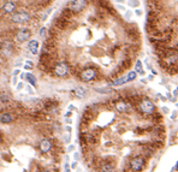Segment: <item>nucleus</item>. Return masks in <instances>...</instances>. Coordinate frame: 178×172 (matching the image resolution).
<instances>
[{
	"label": "nucleus",
	"mask_w": 178,
	"mask_h": 172,
	"mask_svg": "<svg viewBox=\"0 0 178 172\" xmlns=\"http://www.w3.org/2000/svg\"><path fill=\"white\" fill-rule=\"evenodd\" d=\"M136 107H137L138 113H141V114L144 116V117H150V116L155 112V106H154L153 101H152L150 99H148V98L141 99V100L138 101V104H137Z\"/></svg>",
	"instance_id": "nucleus-1"
},
{
	"label": "nucleus",
	"mask_w": 178,
	"mask_h": 172,
	"mask_svg": "<svg viewBox=\"0 0 178 172\" xmlns=\"http://www.w3.org/2000/svg\"><path fill=\"white\" fill-rule=\"evenodd\" d=\"M144 166H146V160H144V158L142 155L134 156L129 162V167H130V170L132 172H140V171H142L144 168Z\"/></svg>",
	"instance_id": "nucleus-2"
},
{
	"label": "nucleus",
	"mask_w": 178,
	"mask_h": 172,
	"mask_svg": "<svg viewBox=\"0 0 178 172\" xmlns=\"http://www.w3.org/2000/svg\"><path fill=\"white\" fill-rule=\"evenodd\" d=\"M96 76H98V70L95 67H85L84 70L81 71L79 79L82 82H92L96 78Z\"/></svg>",
	"instance_id": "nucleus-3"
},
{
	"label": "nucleus",
	"mask_w": 178,
	"mask_h": 172,
	"mask_svg": "<svg viewBox=\"0 0 178 172\" xmlns=\"http://www.w3.org/2000/svg\"><path fill=\"white\" fill-rule=\"evenodd\" d=\"M30 21V15L25 11H17L11 15V22L16 24H24Z\"/></svg>",
	"instance_id": "nucleus-4"
},
{
	"label": "nucleus",
	"mask_w": 178,
	"mask_h": 172,
	"mask_svg": "<svg viewBox=\"0 0 178 172\" xmlns=\"http://www.w3.org/2000/svg\"><path fill=\"white\" fill-rule=\"evenodd\" d=\"M69 71H70V66H69V64L65 63V61L58 63V64L54 66V69H53V73H54L57 77H65V76L69 73Z\"/></svg>",
	"instance_id": "nucleus-5"
},
{
	"label": "nucleus",
	"mask_w": 178,
	"mask_h": 172,
	"mask_svg": "<svg viewBox=\"0 0 178 172\" xmlns=\"http://www.w3.org/2000/svg\"><path fill=\"white\" fill-rule=\"evenodd\" d=\"M88 5L87 0H72L69 5V10L72 12H81L83 11Z\"/></svg>",
	"instance_id": "nucleus-6"
},
{
	"label": "nucleus",
	"mask_w": 178,
	"mask_h": 172,
	"mask_svg": "<svg viewBox=\"0 0 178 172\" xmlns=\"http://www.w3.org/2000/svg\"><path fill=\"white\" fill-rule=\"evenodd\" d=\"M52 148H53V142H52L49 138H47V137L42 138V140L39 142V149H40L41 154H47V153H49V152L52 150Z\"/></svg>",
	"instance_id": "nucleus-7"
},
{
	"label": "nucleus",
	"mask_w": 178,
	"mask_h": 172,
	"mask_svg": "<svg viewBox=\"0 0 178 172\" xmlns=\"http://www.w3.org/2000/svg\"><path fill=\"white\" fill-rule=\"evenodd\" d=\"M30 36H31V31L28 28H22L16 33V40L18 42H21V43L25 42V41H29Z\"/></svg>",
	"instance_id": "nucleus-8"
},
{
	"label": "nucleus",
	"mask_w": 178,
	"mask_h": 172,
	"mask_svg": "<svg viewBox=\"0 0 178 172\" xmlns=\"http://www.w3.org/2000/svg\"><path fill=\"white\" fill-rule=\"evenodd\" d=\"M15 119L13 114L10 113V112H3V113H0V123L1 124H10L12 123Z\"/></svg>",
	"instance_id": "nucleus-9"
},
{
	"label": "nucleus",
	"mask_w": 178,
	"mask_h": 172,
	"mask_svg": "<svg viewBox=\"0 0 178 172\" xmlns=\"http://www.w3.org/2000/svg\"><path fill=\"white\" fill-rule=\"evenodd\" d=\"M114 107H116V110H117L119 113H125V112L129 111V105H128L124 100H118V101H116Z\"/></svg>",
	"instance_id": "nucleus-10"
},
{
	"label": "nucleus",
	"mask_w": 178,
	"mask_h": 172,
	"mask_svg": "<svg viewBox=\"0 0 178 172\" xmlns=\"http://www.w3.org/2000/svg\"><path fill=\"white\" fill-rule=\"evenodd\" d=\"M99 172H114V167L108 161H102L99 164Z\"/></svg>",
	"instance_id": "nucleus-11"
},
{
	"label": "nucleus",
	"mask_w": 178,
	"mask_h": 172,
	"mask_svg": "<svg viewBox=\"0 0 178 172\" xmlns=\"http://www.w3.org/2000/svg\"><path fill=\"white\" fill-rule=\"evenodd\" d=\"M28 51L33 55H36L39 53V42L36 40H29V42H28Z\"/></svg>",
	"instance_id": "nucleus-12"
},
{
	"label": "nucleus",
	"mask_w": 178,
	"mask_h": 172,
	"mask_svg": "<svg viewBox=\"0 0 178 172\" xmlns=\"http://www.w3.org/2000/svg\"><path fill=\"white\" fill-rule=\"evenodd\" d=\"M15 10H16V4L13 3V1H6L4 5H3V11L5 12V13H13L15 12Z\"/></svg>",
	"instance_id": "nucleus-13"
},
{
	"label": "nucleus",
	"mask_w": 178,
	"mask_h": 172,
	"mask_svg": "<svg viewBox=\"0 0 178 172\" xmlns=\"http://www.w3.org/2000/svg\"><path fill=\"white\" fill-rule=\"evenodd\" d=\"M73 94H75L76 98L83 99V98H85V95H87V89L83 88V87H77V88L73 89Z\"/></svg>",
	"instance_id": "nucleus-14"
},
{
	"label": "nucleus",
	"mask_w": 178,
	"mask_h": 172,
	"mask_svg": "<svg viewBox=\"0 0 178 172\" xmlns=\"http://www.w3.org/2000/svg\"><path fill=\"white\" fill-rule=\"evenodd\" d=\"M128 82V79H126V76H120V77H118L117 79H114L112 83H111V85H123V84H125Z\"/></svg>",
	"instance_id": "nucleus-15"
},
{
	"label": "nucleus",
	"mask_w": 178,
	"mask_h": 172,
	"mask_svg": "<svg viewBox=\"0 0 178 172\" xmlns=\"http://www.w3.org/2000/svg\"><path fill=\"white\" fill-rule=\"evenodd\" d=\"M25 79L28 81V83L30 84V85H36V77L33 75V73H30V72H27L25 73Z\"/></svg>",
	"instance_id": "nucleus-16"
},
{
	"label": "nucleus",
	"mask_w": 178,
	"mask_h": 172,
	"mask_svg": "<svg viewBox=\"0 0 178 172\" xmlns=\"http://www.w3.org/2000/svg\"><path fill=\"white\" fill-rule=\"evenodd\" d=\"M12 48H13V46H12V43L11 42H9V41H6L4 45H3V52H7L6 54L9 55V54H11V52H12Z\"/></svg>",
	"instance_id": "nucleus-17"
},
{
	"label": "nucleus",
	"mask_w": 178,
	"mask_h": 172,
	"mask_svg": "<svg viewBox=\"0 0 178 172\" xmlns=\"http://www.w3.org/2000/svg\"><path fill=\"white\" fill-rule=\"evenodd\" d=\"M135 71L138 72L140 75H144V71H143L142 61H141V60H136V64H135Z\"/></svg>",
	"instance_id": "nucleus-18"
},
{
	"label": "nucleus",
	"mask_w": 178,
	"mask_h": 172,
	"mask_svg": "<svg viewBox=\"0 0 178 172\" xmlns=\"http://www.w3.org/2000/svg\"><path fill=\"white\" fill-rule=\"evenodd\" d=\"M128 5L132 9H138L140 7V0H129Z\"/></svg>",
	"instance_id": "nucleus-19"
},
{
	"label": "nucleus",
	"mask_w": 178,
	"mask_h": 172,
	"mask_svg": "<svg viewBox=\"0 0 178 172\" xmlns=\"http://www.w3.org/2000/svg\"><path fill=\"white\" fill-rule=\"evenodd\" d=\"M136 77H137V72H136V71H130V72L126 75V79H128V82H131V81L136 79Z\"/></svg>",
	"instance_id": "nucleus-20"
},
{
	"label": "nucleus",
	"mask_w": 178,
	"mask_h": 172,
	"mask_svg": "<svg viewBox=\"0 0 178 172\" xmlns=\"http://www.w3.org/2000/svg\"><path fill=\"white\" fill-rule=\"evenodd\" d=\"M25 70H31L33 67H34V63L31 61V60H27L25 61V64H24V66H23Z\"/></svg>",
	"instance_id": "nucleus-21"
},
{
	"label": "nucleus",
	"mask_w": 178,
	"mask_h": 172,
	"mask_svg": "<svg viewBox=\"0 0 178 172\" xmlns=\"http://www.w3.org/2000/svg\"><path fill=\"white\" fill-rule=\"evenodd\" d=\"M46 31H47V28H45V27H43V28H41V29H40V31H39V36L43 39V37L46 36Z\"/></svg>",
	"instance_id": "nucleus-22"
},
{
	"label": "nucleus",
	"mask_w": 178,
	"mask_h": 172,
	"mask_svg": "<svg viewBox=\"0 0 178 172\" xmlns=\"http://www.w3.org/2000/svg\"><path fill=\"white\" fill-rule=\"evenodd\" d=\"M95 90L99 93H110L111 88H95Z\"/></svg>",
	"instance_id": "nucleus-23"
},
{
	"label": "nucleus",
	"mask_w": 178,
	"mask_h": 172,
	"mask_svg": "<svg viewBox=\"0 0 178 172\" xmlns=\"http://www.w3.org/2000/svg\"><path fill=\"white\" fill-rule=\"evenodd\" d=\"M24 88V83H23V81H21L19 83H17V85H16V89L17 90H22Z\"/></svg>",
	"instance_id": "nucleus-24"
},
{
	"label": "nucleus",
	"mask_w": 178,
	"mask_h": 172,
	"mask_svg": "<svg viewBox=\"0 0 178 172\" xmlns=\"http://www.w3.org/2000/svg\"><path fill=\"white\" fill-rule=\"evenodd\" d=\"M0 99H1L3 101H9V100H10L9 95H7V94H5V93H3L1 95H0Z\"/></svg>",
	"instance_id": "nucleus-25"
},
{
	"label": "nucleus",
	"mask_w": 178,
	"mask_h": 172,
	"mask_svg": "<svg viewBox=\"0 0 178 172\" xmlns=\"http://www.w3.org/2000/svg\"><path fill=\"white\" fill-rule=\"evenodd\" d=\"M131 17H132V12L130 10H128L125 12V19H131Z\"/></svg>",
	"instance_id": "nucleus-26"
},
{
	"label": "nucleus",
	"mask_w": 178,
	"mask_h": 172,
	"mask_svg": "<svg viewBox=\"0 0 178 172\" xmlns=\"http://www.w3.org/2000/svg\"><path fill=\"white\" fill-rule=\"evenodd\" d=\"M31 87H33V85L28 84V85H27V90H28V93H30V94H34V89H33Z\"/></svg>",
	"instance_id": "nucleus-27"
},
{
	"label": "nucleus",
	"mask_w": 178,
	"mask_h": 172,
	"mask_svg": "<svg viewBox=\"0 0 178 172\" xmlns=\"http://www.w3.org/2000/svg\"><path fill=\"white\" fill-rule=\"evenodd\" d=\"M117 9H118V10H120V11H125V6H123V5H119V4L117 5Z\"/></svg>",
	"instance_id": "nucleus-28"
},
{
	"label": "nucleus",
	"mask_w": 178,
	"mask_h": 172,
	"mask_svg": "<svg viewBox=\"0 0 178 172\" xmlns=\"http://www.w3.org/2000/svg\"><path fill=\"white\" fill-rule=\"evenodd\" d=\"M135 13H136V16H141V15H142V11H141L140 9H136V10H135Z\"/></svg>",
	"instance_id": "nucleus-29"
},
{
	"label": "nucleus",
	"mask_w": 178,
	"mask_h": 172,
	"mask_svg": "<svg viewBox=\"0 0 178 172\" xmlns=\"http://www.w3.org/2000/svg\"><path fill=\"white\" fill-rule=\"evenodd\" d=\"M22 63H23V59H21V58H19V59H17V60H16V66H18V65H21Z\"/></svg>",
	"instance_id": "nucleus-30"
},
{
	"label": "nucleus",
	"mask_w": 178,
	"mask_h": 172,
	"mask_svg": "<svg viewBox=\"0 0 178 172\" xmlns=\"http://www.w3.org/2000/svg\"><path fill=\"white\" fill-rule=\"evenodd\" d=\"M17 81H18V78H17V76H15V77H13V79H12V84H15V85H16V84H17Z\"/></svg>",
	"instance_id": "nucleus-31"
},
{
	"label": "nucleus",
	"mask_w": 178,
	"mask_h": 172,
	"mask_svg": "<svg viewBox=\"0 0 178 172\" xmlns=\"http://www.w3.org/2000/svg\"><path fill=\"white\" fill-rule=\"evenodd\" d=\"M65 172H70V167H69V164H65Z\"/></svg>",
	"instance_id": "nucleus-32"
},
{
	"label": "nucleus",
	"mask_w": 178,
	"mask_h": 172,
	"mask_svg": "<svg viewBox=\"0 0 178 172\" xmlns=\"http://www.w3.org/2000/svg\"><path fill=\"white\" fill-rule=\"evenodd\" d=\"M18 73H19V70H18V69H16V70L13 71V76H17Z\"/></svg>",
	"instance_id": "nucleus-33"
},
{
	"label": "nucleus",
	"mask_w": 178,
	"mask_h": 172,
	"mask_svg": "<svg viewBox=\"0 0 178 172\" xmlns=\"http://www.w3.org/2000/svg\"><path fill=\"white\" fill-rule=\"evenodd\" d=\"M19 78H21L22 81H23V79H25V73H21V77H19Z\"/></svg>",
	"instance_id": "nucleus-34"
},
{
	"label": "nucleus",
	"mask_w": 178,
	"mask_h": 172,
	"mask_svg": "<svg viewBox=\"0 0 178 172\" xmlns=\"http://www.w3.org/2000/svg\"><path fill=\"white\" fill-rule=\"evenodd\" d=\"M116 1H117L118 4H124V3H125V0H116Z\"/></svg>",
	"instance_id": "nucleus-35"
},
{
	"label": "nucleus",
	"mask_w": 178,
	"mask_h": 172,
	"mask_svg": "<svg viewBox=\"0 0 178 172\" xmlns=\"http://www.w3.org/2000/svg\"><path fill=\"white\" fill-rule=\"evenodd\" d=\"M76 166H77V162H76V161H75V162H72V165H71V167H72V168H75Z\"/></svg>",
	"instance_id": "nucleus-36"
},
{
	"label": "nucleus",
	"mask_w": 178,
	"mask_h": 172,
	"mask_svg": "<svg viewBox=\"0 0 178 172\" xmlns=\"http://www.w3.org/2000/svg\"><path fill=\"white\" fill-rule=\"evenodd\" d=\"M78 158H79V155H78V153H76V154H75V159H76V160H77V159H78Z\"/></svg>",
	"instance_id": "nucleus-37"
},
{
	"label": "nucleus",
	"mask_w": 178,
	"mask_h": 172,
	"mask_svg": "<svg viewBox=\"0 0 178 172\" xmlns=\"http://www.w3.org/2000/svg\"><path fill=\"white\" fill-rule=\"evenodd\" d=\"M1 142H3V137H1V135H0V144H1Z\"/></svg>",
	"instance_id": "nucleus-38"
},
{
	"label": "nucleus",
	"mask_w": 178,
	"mask_h": 172,
	"mask_svg": "<svg viewBox=\"0 0 178 172\" xmlns=\"http://www.w3.org/2000/svg\"><path fill=\"white\" fill-rule=\"evenodd\" d=\"M176 168H177V170H178V162H177V166H176Z\"/></svg>",
	"instance_id": "nucleus-39"
},
{
	"label": "nucleus",
	"mask_w": 178,
	"mask_h": 172,
	"mask_svg": "<svg viewBox=\"0 0 178 172\" xmlns=\"http://www.w3.org/2000/svg\"><path fill=\"white\" fill-rule=\"evenodd\" d=\"M42 172H49V171H47V170H45V171H42Z\"/></svg>",
	"instance_id": "nucleus-40"
},
{
	"label": "nucleus",
	"mask_w": 178,
	"mask_h": 172,
	"mask_svg": "<svg viewBox=\"0 0 178 172\" xmlns=\"http://www.w3.org/2000/svg\"><path fill=\"white\" fill-rule=\"evenodd\" d=\"M177 92H178V90H177Z\"/></svg>",
	"instance_id": "nucleus-41"
}]
</instances>
